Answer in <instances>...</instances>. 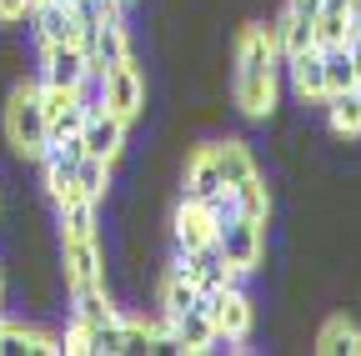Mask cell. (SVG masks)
<instances>
[{
    "mask_svg": "<svg viewBox=\"0 0 361 356\" xmlns=\"http://www.w3.org/2000/svg\"><path fill=\"white\" fill-rule=\"evenodd\" d=\"M276 25H246L236 40V106L251 121L276 111Z\"/></svg>",
    "mask_w": 361,
    "mask_h": 356,
    "instance_id": "1",
    "label": "cell"
},
{
    "mask_svg": "<svg viewBox=\"0 0 361 356\" xmlns=\"http://www.w3.org/2000/svg\"><path fill=\"white\" fill-rule=\"evenodd\" d=\"M6 136L20 156H40L45 141H51V121H45L40 106V85H16L11 106H6Z\"/></svg>",
    "mask_w": 361,
    "mask_h": 356,
    "instance_id": "2",
    "label": "cell"
},
{
    "mask_svg": "<svg viewBox=\"0 0 361 356\" xmlns=\"http://www.w3.org/2000/svg\"><path fill=\"white\" fill-rule=\"evenodd\" d=\"M261 251H266V221H251V216H226L221 231H216V256L231 266V271H256L261 266Z\"/></svg>",
    "mask_w": 361,
    "mask_h": 356,
    "instance_id": "3",
    "label": "cell"
},
{
    "mask_svg": "<svg viewBox=\"0 0 361 356\" xmlns=\"http://www.w3.org/2000/svg\"><path fill=\"white\" fill-rule=\"evenodd\" d=\"M201 306H206V317H211V326H216L221 341H246L251 336L256 311H251V296L241 286H221V291L201 296Z\"/></svg>",
    "mask_w": 361,
    "mask_h": 356,
    "instance_id": "4",
    "label": "cell"
},
{
    "mask_svg": "<svg viewBox=\"0 0 361 356\" xmlns=\"http://www.w3.org/2000/svg\"><path fill=\"white\" fill-rule=\"evenodd\" d=\"M35 30L40 46H85V11L80 6H61V0H35Z\"/></svg>",
    "mask_w": 361,
    "mask_h": 356,
    "instance_id": "5",
    "label": "cell"
},
{
    "mask_svg": "<svg viewBox=\"0 0 361 356\" xmlns=\"http://www.w3.org/2000/svg\"><path fill=\"white\" fill-rule=\"evenodd\" d=\"M106 111H116L126 125L141 116V101H146V80H141V70H135L130 61H121V66H111L106 75H101V96H96Z\"/></svg>",
    "mask_w": 361,
    "mask_h": 356,
    "instance_id": "6",
    "label": "cell"
},
{
    "mask_svg": "<svg viewBox=\"0 0 361 356\" xmlns=\"http://www.w3.org/2000/svg\"><path fill=\"white\" fill-rule=\"evenodd\" d=\"M80 146L85 156H101V161H116L121 146H126V121L116 111H106L101 101L85 106V121H80Z\"/></svg>",
    "mask_w": 361,
    "mask_h": 356,
    "instance_id": "7",
    "label": "cell"
},
{
    "mask_svg": "<svg viewBox=\"0 0 361 356\" xmlns=\"http://www.w3.org/2000/svg\"><path fill=\"white\" fill-rule=\"evenodd\" d=\"M85 56H90V75H106L111 66L130 61L126 20H90L85 25Z\"/></svg>",
    "mask_w": 361,
    "mask_h": 356,
    "instance_id": "8",
    "label": "cell"
},
{
    "mask_svg": "<svg viewBox=\"0 0 361 356\" xmlns=\"http://www.w3.org/2000/svg\"><path fill=\"white\" fill-rule=\"evenodd\" d=\"M90 75L85 46H40V85H61V91H80Z\"/></svg>",
    "mask_w": 361,
    "mask_h": 356,
    "instance_id": "9",
    "label": "cell"
},
{
    "mask_svg": "<svg viewBox=\"0 0 361 356\" xmlns=\"http://www.w3.org/2000/svg\"><path fill=\"white\" fill-rule=\"evenodd\" d=\"M216 231H221V221L211 216V206L180 196V206H176V251H186V256L206 251V246H216Z\"/></svg>",
    "mask_w": 361,
    "mask_h": 356,
    "instance_id": "10",
    "label": "cell"
},
{
    "mask_svg": "<svg viewBox=\"0 0 361 356\" xmlns=\"http://www.w3.org/2000/svg\"><path fill=\"white\" fill-rule=\"evenodd\" d=\"M166 331H171L176 351H191V356H201V351H211V346L221 341L216 326H211V317H206V306H191V311L166 317Z\"/></svg>",
    "mask_w": 361,
    "mask_h": 356,
    "instance_id": "11",
    "label": "cell"
},
{
    "mask_svg": "<svg viewBox=\"0 0 361 356\" xmlns=\"http://www.w3.org/2000/svg\"><path fill=\"white\" fill-rule=\"evenodd\" d=\"M66 281H71V286H96V281H101L96 236H66Z\"/></svg>",
    "mask_w": 361,
    "mask_h": 356,
    "instance_id": "12",
    "label": "cell"
},
{
    "mask_svg": "<svg viewBox=\"0 0 361 356\" xmlns=\"http://www.w3.org/2000/svg\"><path fill=\"white\" fill-rule=\"evenodd\" d=\"M216 191H231L221 181V171H216V156L211 146H201L191 161H186V201H211Z\"/></svg>",
    "mask_w": 361,
    "mask_h": 356,
    "instance_id": "13",
    "label": "cell"
},
{
    "mask_svg": "<svg viewBox=\"0 0 361 356\" xmlns=\"http://www.w3.org/2000/svg\"><path fill=\"white\" fill-rule=\"evenodd\" d=\"M291 85L301 101H326V70H322V51H301L291 56Z\"/></svg>",
    "mask_w": 361,
    "mask_h": 356,
    "instance_id": "14",
    "label": "cell"
},
{
    "mask_svg": "<svg viewBox=\"0 0 361 356\" xmlns=\"http://www.w3.org/2000/svg\"><path fill=\"white\" fill-rule=\"evenodd\" d=\"M316 351L322 356H361V326H351L346 317H331L316 336Z\"/></svg>",
    "mask_w": 361,
    "mask_h": 356,
    "instance_id": "15",
    "label": "cell"
},
{
    "mask_svg": "<svg viewBox=\"0 0 361 356\" xmlns=\"http://www.w3.org/2000/svg\"><path fill=\"white\" fill-rule=\"evenodd\" d=\"M326 121H331L336 136H361V91H356V85L326 96Z\"/></svg>",
    "mask_w": 361,
    "mask_h": 356,
    "instance_id": "16",
    "label": "cell"
},
{
    "mask_svg": "<svg viewBox=\"0 0 361 356\" xmlns=\"http://www.w3.org/2000/svg\"><path fill=\"white\" fill-rule=\"evenodd\" d=\"M211 156H216V171H221V181H226V186H241L246 176H256V161H251V151H246L241 141L211 146Z\"/></svg>",
    "mask_w": 361,
    "mask_h": 356,
    "instance_id": "17",
    "label": "cell"
},
{
    "mask_svg": "<svg viewBox=\"0 0 361 356\" xmlns=\"http://www.w3.org/2000/svg\"><path fill=\"white\" fill-rule=\"evenodd\" d=\"M161 306H166V317H176V311H191V306H201V286L186 276V271H166V281H161Z\"/></svg>",
    "mask_w": 361,
    "mask_h": 356,
    "instance_id": "18",
    "label": "cell"
},
{
    "mask_svg": "<svg viewBox=\"0 0 361 356\" xmlns=\"http://www.w3.org/2000/svg\"><path fill=\"white\" fill-rule=\"evenodd\" d=\"M276 51L291 61V56H301V51H316V35H311V20L306 16H281L276 20Z\"/></svg>",
    "mask_w": 361,
    "mask_h": 356,
    "instance_id": "19",
    "label": "cell"
},
{
    "mask_svg": "<svg viewBox=\"0 0 361 356\" xmlns=\"http://www.w3.org/2000/svg\"><path fill=\"white\" fill-rule=\"evenodd\" d=\"M121 311L106 301V286L96 281V286H75V321H85V326H101V321H116Z\"/></svg>",
    "mask_w": 361,
    "mask_h": 356,
    "instance_id": "20",
    "label": "cell"
},
{
    "mask_svg": "<svg viewBox=\"0 0 361 356\" xmlns=\"http://www.w3.org/2000/svg\"><path fill=\"white\" fill-rule=\"evenodd\" d=\"M20 351H35V356H51L61 351L45 331H25V326H0V356H20Z\"/></svg>",
    "mask_w": 361,
    "mask_h": 356,
    "instance_id": "21",
    "label": "cell"
},
{
    "mask_svg": "<svg viewBox=\"0 0 361 356\" xmlns=\"http://www.w3.org/2000/svg\"><path fill=\"white\" fill-rule=\"evenodd\" d=\"M61 211V226H66V236H96V201L90 196H71L66 206H56Z\"/></svg>",
    "mask_w": 361,
    "mask_h": 356,
    "instance_id": "22",
    "label": "cell"
},
{
    "mask_svg": "<svg viewBox=\"0 0 361 356\" xmlns=\"http://www.w3.org/2000/svg\"><path fill=\"white\" fill-rule=\"evenodd\" d=\"M322 70H326V96L351 91V85H356V66H351V51H346V46L322 51Z\"/></svg>",
    "mask_w": 361,
    "mask_h": 356,
    "instance_id": "23",
    "label": "cell"
},
{
    "mask_svg": "<svg viewBox=\"0 0 361 356\" xmlns=\"http://www.w3.org/2000/svg\"><path fill=\"white\" fill-rule=\"evenodd\" d=\"M106 186H111V161H101V156H80V166H75V191L90 196V201H101Z\"/></svg>",
    "mask_w": 361,
    "mask_h": 356,
    "instance_id": "24",
    "label": "cell"
},
{
    "mask_svg": "<svg viewBox=\"0 0 361 356\" xmlns=\"http://www.w3.org/2000/svg\"><path fill=\"white\" fill-rule=\"evenodd\" d=\"M311 35H316V51H331V46H346V40H351L346 11H316V20H311Z\"/></svg>",
    "mask_w": 361,
    "mask_h": 356,
    "instance_id": "25",
    "label": "cell"
},
{
    "mask_svg": "<svg viewBox=\"0 0 361 356\" xmlns=\"http://www.w3.org/2000/svg\"><path fill=\"white\" fill-rule=\"evenodd\" d=\"M231 196H236V216L266 221V211H271V196H266V181H261V176H246L241 186H231Z\"/></svg>",
    "mask_w": 361,
    "mask_h": 356,
    "instance_id": "26",
    "label": "cell"
},
{
    "mask_svg": "<svg viewBox=\"0 0 361 356\" xmlns=\"http://www.w3.org/2000/svg\"><path fill=\"white\" fill-rule=\"evenodd\" d=\"M61 351H75V356H85V351H90V326H85V321H75V326H71V336H66V346H61Z\"/></svg>",
    "mask_w": 361,
    "mask_h": 356,
    "instance_id": "27",
    "label": "cell"
},
{
    "mask_svg": "<svg viewBox=\"0 0 361 356\" xmlns=\"http://www.w3.org/2000/svg\"><path fill=\"white\" fill-rule=\"evenodd\" d=\"M326 0H286V11L291 16H306V20H316V11H322Z\"/></svg>",
    "mask_w": 361,
    "mask_h": 356,
    "instance_id": "28",
    "label": "cell"
},
{
    "mask_svg": "<svg viewBox=\"0 0 361 356\" xmlns=\"http://www.w3.org/2000/svg\"><path fill=\"white\" fill-rule=\"evenodd\" d=\"M30 11V0H0V20H20Z\"/></svg>",
    "mask_w": 361,
    "mask_h": 356,
    "instance_id": "29",
    "label": "cell"
},
{
    "mask_svg": "<svg viewBox=\"0 0 361 356\" xmlns=\"http://www.w3.org/2000/svg\"><path fill=\"white\" fill-rule=\"evenodd\" d=\"M346 25L351 35H361V0H346Z\"/></svg>",
    "mask_w": 361,
    "mask_h": 356,
    "instance_id": "30",
    "label": "cell"
},
{
    "mask_svg": "<svg viewBox=\"0 0 361 356\" xmlns=\"http://www.w3.org/2000/svg\"><path fill=\"white\" fill-rule=\"evenodd\" d=\"M346 51H351V66H356V80H361V35L346 40Z\"/></svg>",
    "mask_w": 361,
    "mask_h": 356,
    "instance_id": "31",
    "label": "cell"
},
{
    "mask_svg": "<svg viewBox=\"0 0 361 356\" xmlns=\"http://www.w3.org/2000/svg\"><path fill=\"white\" fill-rule=\"evenodd\" d=\"M322 11H346V0H326V6Z\"/></svg>",
    "mask_w": 361,
    "mask_h": 356,
    "instance_id": "32",
    "label": "cell"
},
{
    "mask_svg": "<svg viewBox=\"0 0 361 356\" xmlns=\"http://www.w3.org/2000/svg\"><path fill=\"white\" fill-rule=\"evenodd\" d=\"M61 6H80V0H61Z\"/></svg>",
    "mask_w": 361,
    "mask_h": 356,
    "instance_id": "33",
    "label": "cell"
},
{
    "mask_svg": "<svg viewBox=\"0 0 361 356\" xmlns=\"http://www.w3.org/2000/svg\"><path fill=\"white\" fill-rule=\"evenodd\" d=\"M0 326H6V317H0Z\"/></svg>",
    "mask_w": 361,
    "mask_h": 356,
    "instance_id": "34",
    "label": "cell"
},
{
    "mask_svg": "<svg viewBox=\"0 0 361 356\" xmlns=\"http://www.w3.org/2000/svg\"><path fill=\"white\" fill-rule=\"evenodd\" d=\"M0 291H6V281H0Z\"/></svg>",
    "mask_w": 361,
    "mask_h": 356,
    "instance_id": "35",
    "label": "cell"
},
{
    "mask_svg": "<svg viewBox=\"0 0 361 356\" xmlns=\"http://www.w3.org/2000/svg\"><path fill=\"white\" fill-rule=\"evenodd\" d=\"M356 91H361V80H356Z\"/></svg>",
    "mask_w": 361,
    "mask_h": 356,
    "instance_id": "36",
    "label": "cell"
},
{
    "mask_svg": "<svg viewBox=\"0 0 361 356\" xmlns=\"http://www.w3.org/2000/svg\"><path fill=\"white\" fill-rule=\"evenodd\" d=\"M30 6H35V0H30Z\"/></svg>",
    "mask_w": 361,
    "mask_h": 356,
    "instance_id": "37",
    "label": "cell"
}]
</instances>
